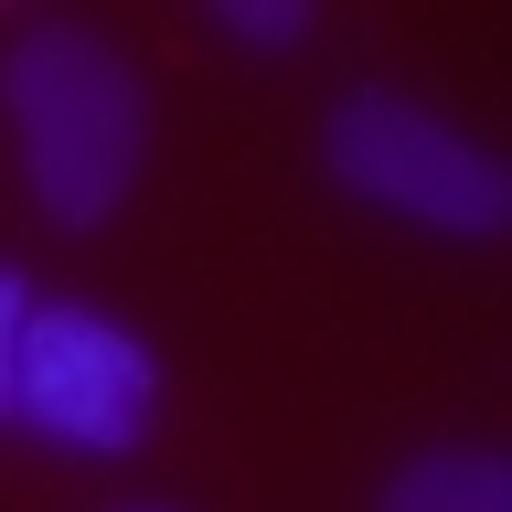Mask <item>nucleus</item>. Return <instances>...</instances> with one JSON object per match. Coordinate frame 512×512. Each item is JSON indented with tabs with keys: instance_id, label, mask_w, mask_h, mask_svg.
Returning <instances> with one entry per match:
<instances>
[{
	"instance_id": "2",
	"label": "nucleus",
	"mask_w": 512,
	"mask_h": 512,
	"mask_svg": "<svg viewBox=\"0 0 512 512\" xmlns=\"http://www.w3.org/2000/svg\"><path fill=\"white\" fill-rule=\"evenodd\" d=\"M320 160H331V182L352 203H374V214H406L427 235H502L512 224V171L480 150L470 128L427 118L406 96H342L331 128H320Z\"/></svg>"
},
{
	"instance_id": "4",
	"label": "nucleus",
	"mask_w": 512,
	"mask_h": 512,
	"mask_svg": "<svg viewBox=\"0 0 512 512\" xmlns=\"http://www.w3.org/2000/svg\"><path fill=\"white\" fill-rule=\"evenodd\" d=\"M374 512H512V459L502 448H427L374 491Z\"/></svg>"
},
{
	"instance_id": "3",
	"label": "nucleus",
	"mask_w": 512,
	"mask_h": 512,
	"mask_svg": "<svg viewBox=\"0 0 512 512\" xmlns=\"http://www.w3.org/2000/svg\"><path fill=\"white\" fill-rule=\"evenodd\" d=\"M11 416L54 448L118 459V448L150 438V416H160V363L128 320L86 310V299H32L22 352H11Z\"/></svg>"
},
{
	"instance_id": "1",
	"label": "nucleus",
	"mask_w": 512,
	"mask_h": 512,
	"mask_svg": "<svg viewBox=\"0 0 512 512\" xmlns=\"http://www.w3.org/2000/svg\"><path fill=\"white\" fill-rule=\"evenodd\" d=\"M0 118L22 139L32 203L54 224H107L139 182V150H150V107H139V75L118 64V43L86 22H32L11 54H0Z\"/></svg>"
},
{
	"instance_id": "5",
	"label": "nucleus",
	"mask_w": 512,
	"mask_h": 512,
	"mask_svg": "<svg viewBox=\"0 0 512 512\" xmlns=\"http://www.w3.org/2000/svg\"><path fill=\"white\" fill-rule=\"evenodd\" d=\"M214 22L235 32V43H267V54H278V43L310 32V0H214Z\"/></svg>"
},
{
	"instance_id": "6",
	"label": "nucleus",
	"mask_w": 512,
	"mask_h": 512,
	"mask_svg": "<svg viewBox=\"0 0 512 512\" xmlns=\"http://www.w3.org/2000/svg\"><path fill=\"white\" fill-rule=\"evenodd\" d=\"M22 320H32V288L0 267V416H11V352H22Z\"/></svg>"
},
{
	"instance_id": "7",
	"label": "nucleus",
	"mask_w": 512,
	"mask_h": 512,
	"mask_svg": "<svg viewBox=\"0 0 512 512\" xmlns=\"http://www.w3.org/2000/svg\"><path fill=\"white\" fill-rule=\"evenodd\" d=\"M139 512H171V502H139Z\"/></svg>"
}]
</instances>
